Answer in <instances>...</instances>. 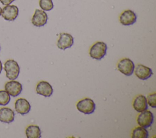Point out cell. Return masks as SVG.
Masks as SVG:
<instances>
[{
  "label": "cell",
  "mask_w": 156,
  "mask_h": 138,
  "mask_svg": "<svg viewBox=\"0 0 156 138\" xmlns=\"http://www.w3.org/2000/svg\"><path fill=\"white\" fill-rule=\"evenodd\" d=\"M4 68L7 78L10 80L17 78L20 74V66L16 61L12 59L7 60L4 63Z\"/></svg>",
  "instance_id": "6da1fadb"
},
{
  "label": "cell",
  "mask_w": 156,
  "mask_h": 138,
  "mask_svg": "<svg viewBox=\"0 0 156 138\" xmlns=\"http://www.w3.org/2000/svg\"><path fill=\"white\" fill-rule=\"evenodd\" d=\"M107 49V46L105 43L98 41L90 47L89 54L92 58L101 60L106 55Z\"/></svg>",
  "instance_id": "7a4b0ae2"
},
{
  "label": "cell",
  "mask_w": 156,
  "mask_h": 138,
  "mask_svg": "<svg viewBox=\"0 0 156 138\" xmlns=\"http://www.w3.org/2000/svg\"><path fill=\"white\" fill-rule=\"evenodd\" d=\"M76 108L79 111L85 114H90L94 111L96 105L92 99L85 98L77 102Z\"/></svg>",
  "instance_id": "3957f363"
},
{
  "label": "cell",
  "mask_w": 156,
  "mask_h": 138,
  "mask_svg": "<svg viewBox=\"0 0 156 138\" xmlns=\"http://www.w3.org/2000/svg\"><path fill=\"white\" fill-rule=\"evenodd\" d=\"M117 67L118 71L126 76H130L133 73L135 65L130 59L125 58L118 62Z\"/></svg>",
  "instance_id": "277c9868"
},
{
  "label": "cell",
  "mask_w": 156,
  "mask_h": 138,
  "mask_svg": "<svg viewBox=\"0 0 156 138\" xmlns=\"http://www.w3.org/2000/svg\"><path fill=\"white\" fill-rule=\"evenodd\" d=\"M138 124L143 128H148L151 126L154 122V115L150 111L144 110L137 117Z\"/></svg>",
  "instance_id": "5b68a950"
},
{
  "label": "cell",
  "mask_w": 156,
  "mask_h": 138,
  "mask_svg": "<svg viewBox=\"0 0 156 138\" xmlns=\"http://www.w3.org/2000/svg\"><path fill=\"white\" fill-rule=\"evenodd\" d=\"M19 10L15 5H7L5 6L1 12L2 18L7 21H13L18 15Z\"/></svg>",
  "instance_id": "8992f818"
},
{
  "label": "cell",
  "mask_w": 156,
  "mask_h": 138,
  "mask_svg": "<svg viewBox=\"0 0 156 138\" xmlns=\"http://www.w3.org/2000/svg\"><path fill=\"white\" fill-rule=\"evenodd\" d=\"M4 88L8 94L14 97L20 95L23 89L22 85L20 82L15 80L7 81L5 84Z\"/></svg>",
  "instance_id": "52a82bcc"
},
{
  "label": "cell",
  "mask_w": 156,
  "mask_h": 138,
  "mask_svg": "<svg viewBox=\"0 0 156 138\" xmlns=\"http://www.w3.org/2000/svg\"><path fill=\"white\" fill-rule=\"evenodd\" d=\"M73 43L74 38L71 35L67 33H60L57 46L60 49L65 50L71 47Z\"/></svg>",
  "instance_id": "ba28073f"
},
{
  "label": "cell",
  "mask_w": 156,
  "mask_h": 138,
  "mask_svg": "<svg viewBox=\"0 0 156 138\" xmlns=\"http://www.w3.org/2000/svg\"><path fill=\"white\" fill-rule=\"evenodd\" d=\"M48 18V15L44 10L36 9L32 18V23L36 27H41L46 24Z\"/></svg>",
  "instance_id": "9c48e42d"
},
{
  "label": "cell",
  "mask_w": 156,
  "mask_h": 138,
  "mask_svg": "<svg viewBox=\"0 0 156 138\" xmlns=\"http://www.w3.org/2000/svg\"><path fill=\"white\" fill-rule=\"evenodd\" d=\"M135 75L140 80H145L150 78L152 74V70L151 68L143 65L141 64H138L134 68V71Z\"/></svg>",
  "instance_id": "30bf717a"
},
{
  "label": "cell",
  "mask_w": 156,
  "mask_h": 138,
  "mask_svg": "<svg viewBox=\"0 0 156 138\" xmlns=\"http://www.w3.org/2000/svg\"><path fill=\"white\" fill-rule=\"evenodd\" d=\"M136 21V15L131 10H124L119 16V21L124 26L133 24Z\"/></svg>",
  "instance_id": "8fae6325"
},
{
  "label": "cell",
  "mask_w": 156,
  "mask_h": 138,
  "mask_svg": "<svg viewBox=\"0 0 156 138\" xmlns=\"http://www.w3.org/2000/svg\"><path fill=\"white\" fill-rule=\"evenodd\" d=\"M30 105L29 102L25 98H20L17 99L15 103V109L16 112L21 115L27 114L30 110Z\"/></svg>",
  "instance_id": "7c38bea8"
},
{
  "label": "cell",
  "mask_w": 156,
  "mask_h": 138,
  "mask_svg": "<svg viewBox=\"0 0 156 138\" xmlns=\"http://www.w3.org/2000/svg\"><path fill=\"white\" fill-rule=\"evenodd\" d=\"M37 93L44 97H50L53 93V88L52 86L47 81H41L36 86Z\"/></svg>",
  "instance_id": "4fadbf2b"
},
{
  "label": "cell",
  "mask_w": 156,
  "mask_h": 138,
  "mask_svg": "<svg viewBox=\"0 0 156 138\" xmlns=\"http://www.w3.org/2000/svg\"><path fill=\"white\" fill-rule=\"evenodd\" d=\"M133 107L138 112L146 110L148 107L146 97L143 95L136 96L133 102Z\"/></svg>",
  "instance_id": "5bb4252c"
},
{
  "label": "cell",
  "mask_w": 156,
  "mask_h": 138,
  "mask_svg": "<svg viewBox=\"0 0 156 138\" xmlns=\"http://www.w3.org/2000/svg\"><path fill=\"white\" fill-rule=\"evenodd\" d=\"M15 119L14 111L9 108H2L0 109V121L9 123L12 122Z\"/></svg>",
  "instance_id": "9a60e30c"
},
{
  "label": "cell",
  "mask_w": 156,
  "mask_h": 138,
  "mask_svg": "<svg viewBox=\"0 0 156 138\" xmlns=\"http://www.w3.org/2000/svg\"><path fill=\"white\" fill-rule=\"evenodd\" d=\"M41 129L37 125H31L26 129V135L27 138H40Z\"/></svg>",
  "instance_id": "2e32d148"
},
{
  "label": "cell",
  "mask_w": 156,
  "mask_h": 138,
  "mask_svg": "<svg viewBox=\"0 0 156 138\" xmlns=\"http://www.w3.org/2000/svg\"><path fill=\"white\" fill-rule=\"evenodd\" d=\"M149 136L148 131L142 126H138L133 129L132 133V138H147Z\"/></svg>",
  "instance_id": "e0dca14e"
},
{
  "label": "cell",
  "mask_w": 156,
  "mask_h": 138,
  "mask_svg": "<svg viewBox=\"0 0 156 138\" xmlns=\"http://www.w3.org/2000/svg\"><path fill=\"white\" fill-rule=\"evenodd\" d=\"M39 5L44 11H49L54 8L52 0H40Z\"/></svg>",
  "instance_id": "ac0fdd59"
},
{
  "label": "cell",
  "mask_w": 156,
  "mask_h": 138,
  "mask_svg": "<svg viewBox=\"0 0 156 138\" xmlns=\"http://www.w3.org/2000/svg\"><path fill=\"white\" fill-rule=\"evenodd\" d=\"M10 100V96L8 92L5 90L0 91V105H7Z\"/></svg>",
  "instance_id": "d6986e66"
},
{
  "label": "cell",
  "mask_w": 156,
  "mask_h": 138,
  "mask_svg": "<svg viewBox=\"0 0 156 138\" xmlns=\"http://www.w3.org/2000/svg\"><path fill=\"white\" fill-rule=\"evenodd\" d=\"M147 103L152 108H156V94L154 92L147 97Z\"/></svg>",
  "instance_id": "ffe728a7"
},
{
  "label": "cell",
  "mask_w": 156,
  "mask_h": 138,
  "mask_svg": "<svg viewBox=\"0 0 156 138\" xmlns=\"http://www.w3.org/2000/svg\"><path fill=\"white\" fill-rule=\"evenodd\" d=\"M15 0H0L1 2L5 5H9L10 4H11L12 2H13Z\"/></svg>",
  "instance_id": "44dd1931"
},
{
  "label": "cell",
  "mask_w": 156,
  "mask_h": 138,
  "mask_svg": "<svg viewBox=\"0 0 156 138\" xmlns=\"http://www.w3.org/2000/svg\"><path fill=\"white\" fill-rule=\"evenodd\" d=\"M2 64L1 61H0V74H1V72L2 71Z\"/></svg>",
  "instance_id": "7402d4cb"
},
{
  "label": "cell",
  "mask_w": 156,
  "mask_h": 138,
  "mask_svg": "<svg viewBox=\"0 0 156 138\" xmlns=\"http://www.w3.org/2000/svg\"><path fill=\"white\" fill-rule=\"evenodd\" d=\"M1 12H2V9L0 7V15H1Z\"/></svg>",
  "instance_id": "603a6c76"
},
{
  "label": "cell",
  "mask_w": 156,
  "mask_h": 138,
  "mask_svg": "<svg viewBox=\"0 0 156 138\" xmlns=\"http://www.w3.org/2000/svg\"><path fill=\"white\" fill-rule=\"evenodd\" d=\"M0 50H1V47H0Z\"/></svg>",
  "instance_id": "cb8c5ba5"
}]
</instances>
